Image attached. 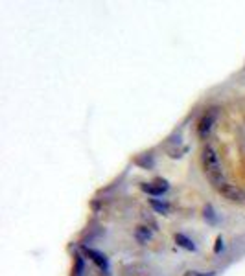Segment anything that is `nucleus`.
Segmentation results:
<instances>
[{"label":"nucleus","instance_id":"obj_1","mask_svg":"<svg viewBox=\"0 0 245 276\" xmlns=\"http://www.w3.org/2000/svg\"><path fill=\"white\" fill-rule=\"evenodd\" d=\"M201 167H203V173H205V177L212 182L214 186L219 188L221 184H223V171H221V164H219V159H218L216 149H214L210 144L203 146V149H201Z\"/></svg>","mask_w":245,"mask_h":276},{"label":"nucleus","instance_id":"obj_2","mask_svg":"<svg viewBox=\"0 0 245 276\" xmlns=\"http://www.w3.org/2000/svg\"><path fill=\"white\" fill-rule=\"evenodd\" d=\"M216 118H218V107H212V109L205 110L201 118L197 120V136L201 140H206V136L210 135L214 123H216Z\"/></svg>","mask_w":245,"mask_h":276},{"label":"nucleus","instance_id":"obj_3","mask_svg":"<svg viewBox=\"0 0 245 276\" xmlns=\"http://www.w3.org/2000/svg\"><path fill=\"white\" fill-rule=\"evenodd\" d=\"M218 192L221 197H225L231 203H238V205H244L245 203V192L240 186H236V184H227V182H223L218 188Z\"/></svg>","mask_w":245,"mask_h":276},{"label":"nucleus","instance_id":"obj_4","mask_svg":"<svg viewBox=\"0 0 245 276\" xmlns=\"http://www.w3.org/2000/svg\"><path fill=\"white\" fill-rule=\"evenodd\" d=\"M168 188H170V184H168L166 180H161V179L155 180V182H142L140 184L142 192L149 193V195H153V197H159L162 193H166Z\"/></svg>","mask_w":245,"mask_h":276},{"label":"nucleus","instance_id":"obj_5","mask_svg":"<svg viewBox=\"0 0 245 276\" xmlns=\"http://www.w3.org/2000/svg\"><path fill=\"white\" fill-rule=\"evenodd\" d=\"M81 251H83L85 256L89 258V260H92V262H94L103 273H109V260L103 256L102 252L94 251V249H89V247H81Z\"/></svg>","mask_w":245,"mask_h":276},{"label":"nucleus","instance_id":"obj_6","mask_svg":"<svg viewBox=\"0 0 245 276\" xmlns=\"http://www.w3.org/2000/svg\"><path fill=\"white\" fill-rule=\"evenodd\" d=\"M175 243L179 245V247H183V249H186V251H192V252L197 249L192 239L186 238V236H184V234H181V232H179V234H175Z\"/></svg>","mask_w":245,"mask_h":276},{"label":"nucleus","instance_id":"obj_7","mask_svg":"<svg viewBox=\"0 0 245 276\" xmlns=\"http://www.w3.org/2000/svg\"><path fill=\"white\" fill-rule=\"evenodd\" d=\"M135 238L140 241V243H146L148 239H151V230H149L148 226H136L135 230Z\"/></svg>","mask_w":245,"mask_h":276},{"label":"nucleus","instance_id":"obj_8","mask_svg":"<svg viewBox=\"0 0 245 276\" xmlns=\"http://www.w3.org/2000/svg\"><path fill=\"white\" fill-rule=\"evenodd\" d=\"M149 205H151V208L157 214H168V210H170L168 203H162V201H157V199H149Z\"/></svg>","mask_w":245,"mask_h":276},{"label":"nucleus","instance_id":"obj_9","mask_svg":"<svg viewBox=\"0 0 245 276\" xmlns=\"http://www.w3.org/2000/svg\"><path fill=\"white\" fill-rule=\"evenodd\" d=\"M203 216H205V219L210 223V225H216L218 223V216H216V212H214L212 205H206L205 210H203Z\"/></svg>","mask_w":245,"mask_h":276},{"label":"nucleus","instance_id":"obj_10","mask_svg":"<svg viewBox=\"0 0 245 276\" xmlns=\"http://www.w3.org/2000/svg\"><path fill=\"white\" fill-rule=\"evenodd\" d=\"M83 273V258L76 256V276H81Z\"/></svg>","mask_w":245,"mask_h":276},{"label":"nucleus","instance_id":"obj_11","mask_svg":"<svg viewBox=\"0 0 245 276\" xmlns=\"http://www.w3.org/2000/svg\"><path fill=\"white\" fill-rule=\"evenodd\" d=\"M221 251H223V238H221V236H218V238H216V245H214V252H216V254H219Z\"/></svg>","mask_w":245,"mask_h":276},{"label":"nucleus","instance_id":"obj_12","mask_svg":"<svg viewBox=\"0 0 245 276\" xmlns=\"http://www.w3.org/2000/svg\"><path fill=\"white\" fill-rule=\"evenodd\" d=\"M184 276H214V273H197V271H188V273H184Z\"/></svg>","mask_w":245,"mask_h":276}]
</instances>
